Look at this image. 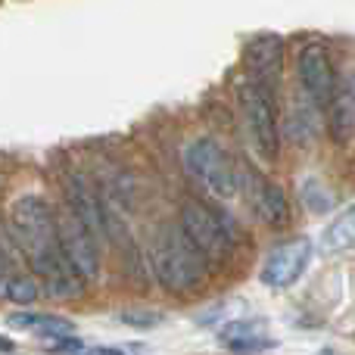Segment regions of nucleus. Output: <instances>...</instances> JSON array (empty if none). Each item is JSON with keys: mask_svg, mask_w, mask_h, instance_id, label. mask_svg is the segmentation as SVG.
Listing matches in <instances>:
<instances>
[{"mask_svg": "<svg viewBox=\"0 0 355 355\" xmlns=\"http://www.w3.org/2000/svg\"><path fill=\"white\" fill-rule=\"evenodd\" d=\"M12 243L28 262V268L41 277V287L53 300H78L85 293V277L72 268L60 237V218L50 202L37 193H22L10 206Z\"/></svg>", "mask_w": 355, "mask_h": 355, "instance_id": "nucleus-1", "label": "nucleus"}, {"mask_svg": "<svg viewBox=\"0 0 355 355\" xmlns=\"http://www.w3.org/2000/svg\"><path fill=\"white\" fill-rule=\"evenodd\" d=\"M153 271L168 293H190L209 277V259L178 227H166L153 243Z\"/></svg>", "mask_w": 355, "mask_h": 355, "instance_id": "nucleus-2", "label": "nucleus"}, {"mask_svg": "<svg viewBox=\"0 0 355 355\" xmlns=\"http://www.w3.org/2000/svg\"><path fill=\"white\" fill-rule=\"evenodd\" d=\"M184 168L215 200H234L240 193V184H243V168L212 137H196L193 144H187Z\"/></svg>", "mask_w": 355, "mask_h": 355, "instance_id": "nucleus-3", "label": "nucleus"}, {"mask_svg": "<svg viewBox=\"0 0 355 355\" xmlns=\"http://www.w3.org/2000/svg\"><path fill=\"white\" fill-rule=\"evenodd\" d=\"M237 103L256 153L265 162H275L277 153H281V125H277L275 91L252 78H243L237 85Z\"/></svg>", "mask_w": 355, "mask_h": 355, "instance_id": "nucleus-4", "label": "nucleus"}, {"mask_svg": "<svg viewBox=\"0 0 355 355\" xmlns=\"http://www.w3.org/2000/svg\"><path fill=\"white\" fill-rule=\"evenodd\" d=\"M181 231L193 240V246L209 259V265H221L237 250V234H234L231 218L200 200H187L181 206Z\"/></svg>", "mask_w": 355, "mask_h": 355, "instance_id": "nucleus-5", "label": "nucleus"}, {"mask_svg": "<svg viewBox=\"0 0 355 355\" xmlns=\"http://www.w3.org/2000/svg\"><path fill=\"white\" fill-rule=\"evenodd\" d=\"M296 75H300V85L306 91L309 103L318 106V110H327L334 103V97L340 94L337 69H334V60L324 44L312 41L300 50V56H296Z\"/></svg>", "mask_w": 355, "mask_h": 355, "instance_id": "nucleus-6", "label": "nucleus"}, {"mask_svg": "<svg viewBox=\"0 0 355 355\" xmlns=\"http://www.w3.org/2000/svg\"><path fill=\"white\" fill-rule=\"evenodd\" d=\"M315 256V243L309 237H296L275 246L262 265V284L271 290H287L306 275L309 262Z\"/></svg>", "mask_w": 355, "mask_h": 355, "instance_id": "nucleus-7", "label": "nucleus"}, {"mask_svg": "<svg viewBox=\"0 0 355 355\" xmlns=\"http://www.w3.org/2000/svg\"><path fill=\"white\" fill-rule=\"evenodd\" d=\"M240 193H246L250 212L256 215L262 225L284 227L290 221V200H287L281 184H275L271 178H265L259 172H243Z\"/></svg>", "mask_w": 355, "mask_h": 355, "instance_id": "nucleus-8", "label": "nucleus"}, {"mask_svg": "<svg viewBox=\"0 0 355 355\" xmlns=\"http://www.w3.org/2000/svg\"><path fill=\"white\" fill-rule=\"evenodd\" d=\"M60 237L62 250H66L72 268L78 271L85 281H97L100 277V240L91 234V227L81 225V218L75 212H66L60 218Z\"/></svg>", "mask_w": 355, "mask_h": 355, "instance_id": "nucleus-9", "label": "nucleus"}, {"mask_svg": "<svg viewBox=\"0 0 355 355\" xmlns=\"http://www.w3.org/2000/svg\"><path fill=\"white\" fill-rule=\"evenodd\" d=\"M243 66H246V78L275 91V85L281 81L284 72V41L277 35L252 37L243 50Z\"/></svg>", "mask_w": 355, "mask_h": 355, "instance_id": "nucleus-10", "label": "nucleus"}, {"mask_svg": "<svg viewBox=\"0 0 355 355\" xmlns=\"http://www.w3.org/2000/svg\"><path fill=\"white\" fill-rule=\"evenodd\" d=\"M66 202H69V212L78 215L81 225L91 227V234L100 243L110 237V215H106L103 202L97 200V193H94L91 181L81 178L78 172H72L66 178Z\"/></svg>", "mask_w": 355, "mask_h": 355, "instance_id": "nucleus-11", "label": "nucleus"}, {"mask_svg": "<svg viewBox=\"0 0 355 355\" xmlns=\"http://www.w3.org/2000/svg\"><path fill=\"white\" fill-rule=\"evenodd\" d=\"M221 346H227L231 352H265L275 349L277 340L268 334V324L262 318H237L231 324H225L218 331Z\"/></svg>", "mask_w": 355, "mask_h": 355, "instance_id": "nucleus-12", "label": "nucleus"}, {"mask_svg": "<svg viewBox=\"0 0 355 355\" xmlns=\"http://www.w3.org/2000/svg\"><path fill=\"white\" fill-rule=\"evenodd\" d=\"M331 110V135L337 144H352L355 141V78L349 81L343 94L334 97Z\"/></svg>", "mask_w": 355, "mask_h": 355, "instance_id": "nucleus-13", "label": "nucleus"}, {"mask_svg": "<svg viewBox=\"0 0 355 355\" xmlns=\"http://www.w3.org/2000/svg\"><path fill=\"white\" fill-rule=\"evenodd\" d=\"M318 243H321L324 252H349V250H355V202L346 206L343 212L321 231Z\"/></svg>", "mask_w": 355, "mask_h": 355, "instance_id": "nucleus-14", "label": "nucleus"}, {"mask_svg": "<svg viewBox=\"0 0 355 355\" xmlns=\"http://www.w3.org/2000/svg\"><path fill=\"white\" fill-rule=\"evenodd\" d=\"M12 327H22V331H35L41 337H56V334H75L72 321L69 318H60V315H31V312H16L10 315Z\"/></svg>", "mask_w": 355, "mask_h": 355, "instance_id": "nucleus-15", "label": "nucleus"}, {"mask_svg": "<svg viewBox=\"0 0 355 355\" xmlns=\"http://www.w3.org/2000/svg\"><path fill=\"white\" fill-rule=\"evenodd\" d=\"M302 202H306V209L315 215H324L334 209V196H331V190L321 184V178H306V181H302Z\"/></svg>", "mask_w": 355, "mask_h": 355, "instance_id": "nucleus-16", "label": "nucleus"}, {"mask_svg": "<svg viewBox=\"0 0 355 355\" xmlns=\"http://www.w3.org/2000/svg\"><path fill=\"white\" fill-rule=\"evenodd\" d=\"M3 296L16 306H31V302L41 296V287H37L35 277H25V275H16L10 281H3Z\"/></svg>", "mask_w": 355, "mask_h": 355, "instance_id": "nucleus-17", "label": "nucleus"}, {"mask_svg": "<svg viewBox=\"0 0 355 355\" xmlns=\"http://www.w3.org/2000/svg\"><path fill=\"white\" fill-rule=\"evenodd\" d=\"M119 321L122 324H131V327H159L162 324V315L159 312H137V309H128V312L119 315Z\"/></svg>", "mask_w": 355, "mask_h": 355, "instance_id": "nucleus-18", "label": "nucleus"}, {"mask_svg": "<svg viewBox=\"0 0 355 355\" xmlns=\"http://www.w3.org/2000/svg\"><path fill=\"white\" fill-rule=\"evenodd\" d=\"M78 355H125L119 346H85Z\"/></svg>", "mask_w": 355, "mask_h": 355, "instance_id": "nucleus-19", "label": "nucleus"}, {"mask_svg": "<svg viewBox=\"0 0 355 355\" xmlns=\"http://www.w3.org/2000/svg\"><path fill=\"white\" fill-rule=\"evenodd\" d=\"M16 349V343H12L10 337H3V334H0V355H6V352H12Z\"/></svg>", "mask_w": 355, "mask_h": 355, "instance_id": "nucleus-20", "label": "nucleus"}, {"mask_svg": "<svg viewBox=\"0 0 355 355\" xmlns=\"http://www.w3.org/2000/svg\"><path fill=\"white\" fill-rule=\"evenodd\" d=\"M3 268H6V262H3V256H0V287H3Z\"/></svg>", "mask_w": 355, "mask_h": 355, "instance_id": "nucleus-21", "label": "nucleus"}, {"mask_svg": "<svg viewBox=\"0 0 355 355\" xmlns=\"http://www.w3.org/2000/svg\"><path fill=\"white\" fill-rule=\"evenodd\" d=\"M318 355H337V352H331V349H321Z\"/></svg>", "mask_w": 355, "mask_h": 355, "instance_id": "nucleus-22", "label": "nucleus"}]
</instances>
